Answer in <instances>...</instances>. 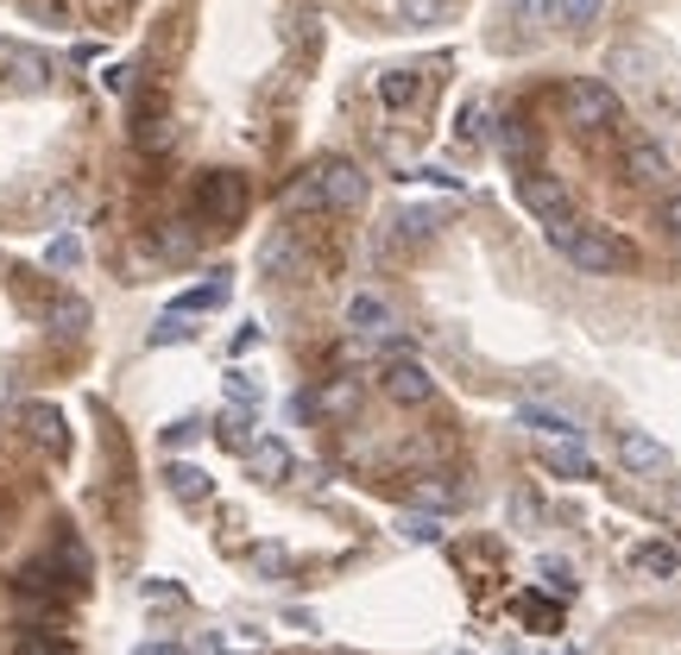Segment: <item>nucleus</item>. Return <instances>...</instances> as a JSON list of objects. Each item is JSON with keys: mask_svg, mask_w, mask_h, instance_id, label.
Masks as SVG:
<instances>
[{"mask_svg": "<svg viewBox=\"0 0 681 655\" xmlns=\"http://www.w3.org/2000/svg\"><path fill=\"white\" fill-rule=\"evenodd\" d=\"M562 252L587 271V278H612V271L631 265V246H624L619 233H605V228H574L562 240Z\"/></svg>", "mask_w": 681, "mask_h": 655, "instance_id": "obj_1", "label": "nucleus"}, {"mask_svg": "<svg viewBox=\"0 0 681 655\" xmlns=\"http://www.w3.org/2000/svg\"><path fill=\"white\" fill-rule=\"evenodd\" d=\"M524 209L549 228V240H562V233L574 228V202H568V190L555 183V177H530L524 183Z\"/></svg>", "mask_w": 681, "mask_h": 655, "instance_id": "obj_2", "label": "nucleus"}, {"mask_svg": "<svg viewBox=\"0 0 681 655\" xmlns=\"http://www.w3.org/2000/svg\"><path fill=\"white\" fill-rule=\"evenodd\" d=\"M0 70H7V89L13 95H39V89H51V58L44 51H26V44H7L0 51Z\"/></svg>", "mask_w": 681, "mask_h": 655, "instance_id": "obj_3", "label": "nucleus"}, {"mask_svg": "<svg viewBox=\"0 0 681 655\" xmlns=\"http://www.w3.org/2000/svg\"><path fill=\"white\" fill-rule=\"evenodd\" d=\"M568 114L581 120V127H612L619 120V95L600 77H581V82H568Z\"/></svg>", "mask_w": 681, "mask_h": 655, "instance_id": "obj_4", "label": "nucleus"}, {"mask_svg": "<svg viewBox=\"0 0 681 655\" xmlns=\"http://www.w3.org/2000/svg\"><path fill=\"white\" fill-rule=\"evenodd\" d=\"M385 397L391 404H404V410H423L429 397H435V379H429L417 360H398V366L385 372Z\"/></svg>", "mask_w": 681, "mask_h": 655, "instance_id": "obj_5", "label": "nucleus"}, {"mask_svg": "<svg viewBox=\"0 0 681 655\" xmlns=\"http://www.w3.org/2000/svg\"><path fill=\"white\" fill-rule=\"evenodd\" d=\"M316 190H322L329 209H360L367 202V177H360V164H329V171L316 177Z\"/></svg>", "mask_w": 681, "mask_h": 655, "instance_id": "obj_6", "label": "nucleus"}, {"mask_svg": "<svg viewBox=\"0 0 681 655\" xmlns=\"http://www.w3.org/2000/svg\"><path fill=\"white\" fill-rule=\"evenodd\" d=\"M619 461L650 480V473H669V447H662L657 435H643V429H624L619 435Z\"/></svg>", "mask_w": 681, "mask_h": 655, "instance_id": "obj_7", "label": "nucleus"}, {"mask_svg": "<svg viewBox=\"0 0 681 655\" xmlns=\"http://www.w3.org/2000/svg\"><path fill=\"white\" fill-rule=\"evenodd\" d=\"M202 209H209L214 221H234V214L247 209V183H240V177H228V171L202 177Z\"/></svg>", "mask_w": 681, "mask_h": 655, "instance_id": "obj_8", "label": "nucleus"}, {"mask_svg": "<svg viewBox=\"0 0 681 655\" xmlns=\"http://www.w3.org/2000/svg\"><path fill=\"white\" fill-rule=\"evenodd\" d=\"M543 461L555 466L562 480H593V454H587V447L574 442V435H562V442H549V454H543Z\"/></svg>", "mask_w": 681, "mask_h": 655, "instance_id": "obj_9", "label": "nucleus"}, {"mask_svg": "<svg viewBox=\"0 0 681 655\" xmlns=\"http://www.w3.org/2000/svg\"><path fill=\"white\" fill-rule=\"evenodd\" d=\"M518 423L537 429V435H549V442H562V435H581V429H574V416H562V410H543V404H524V410H518Z\"/></svg>", "mask_w": 681, "mask_h": 655, "instance_id": "obj_10", "label": "nucleus"}, {"mask_svg": "<svg viewBox=\"0 0 681 655\" xmlns=\"http://www.w3.org/2000/svg\"><path fill=\"white\" fill-rule=\"evenodd\" d=\"M348 328H360V334H379V328H391L385 296H353V303H348Z\"/></svg>", "mask_w": 681, "mask_h": 655, "instance_id": "obj_11", "label": "nucleus"}, {"mask_svg": "<svg viewBox=\"0 0 681 655\" xmlns=\"http://www.w3.org/2000/svg\"><path fill=\"white\" fill-rule=\"evenodd\" d=\"M253 473L259 480H284V473H291V447L284 442H253Z\"/></svg>", "mask_w": 681, "mask_h": 655, "instance_id": "obj_12", "label": "nucleus"}, {"mask_svg": "<svg viewBox=\"0 0 681 655\" xmlns=\"http://www.w3.org/2000/svg\"><path fill=\"white\" fill-rule=\"evenodd\" d=\"M600 13H605V0H555V26H568V32H587Z\"/></svg>", "mask_w": 681, "mask_h": 655, "instance_id": "obj_13", "label": "nucleus"}, {"mask_svg": "<svg viewBox=\"0 0 681 655\" xmlns=\"http://www.w3.org/2000/svg\"><path fill=\"white\" fill-rule=\"evenodd\" d=\"M379 101H385V108H410V101H417V70H391V77H379Z\"/></svg>", "mask_w": 681, "mask_h": 655, "instance_id": "obj_14", "label": "nucleus"}, {"mask_svg": "<svg viewBox=\"0 0 681 655\" xmlns=\"http://www.w3.org/2000/svg\"><path fill=\"white\" fill-rule=\"evenodd\" d=\"M631 177H638V183H662V177H669V158H662L657 145H631Z\"/></svg>", "mask_w": 681, "mask_h": 655, "instance_id": "obj_15", "label": "nucleus"}, {"mask_svg": "<svg viewBox=\"0 0 681 655\" xmlns=\"http://www.w3.org/2000/svg\"><path fill=\"white\" fill-rule=\"evenodd\" d=\"M448 13V0H398V20L404 26H435Z\"/></svg>", "mask_w": 681, "mask_h": 655, "instance_id": "obj_16", "label": "nucleus"}, {"mask_svg": "<svg viewBox=\"0 0 681 655\" xmlns=\"http://www.w3.org/2000/svg\"><path fill=\"white\" fill-rule=\"evenodd\" d=\"M605 63H612V70H619V77H650V58H643V51H631V44H619V51H612V58H605Z\"/></svg>", "mask_w": 681, "mask_h": 655, "instance_id": "obj_17", "label": "nucleus"}, {"mask_svg": "<svg viewBox=\"0 0 681 655\" xmlns=\"http://www.w3.org/2000/svg\"><path fill=\"white\" fill-rule=\"evenodd\" d=\"M638 567H643V574H675V548H657V542H643V548H638Z\"/></svg>", "mask_w": 681, "mask_h": 655, "instance_id": "obj_18", "label": "nucleus"}, {"mask_svg": "<svg viewBox=\"0 0 681 655\" xmlns=\"http://www.w3.org/2000/svg\"><path fill=\"white\" fill-rule=\"evenodd\" d=\"M171 492H177V498H202V492H209V473H196V466H177V473H171Z\"/></svg>", "mask_w": 681, "mask_h": 655, "instance_id": "obj_19", "label": "nucleus"}, {"mask_svg": "<svg viewBox=\"0 0 681 655\" xmlns=\"http://www.w3.org/2000/svg\"><path fill=\"white\" fill-rule=\"evenodd\" d=\"M398 530H404V542H442V523H435V517H417V511H410Z\"/></svg>", "mask_w": 681, "mask_h": 655, "instance_id": "obj_20", "label": "nucleus"}, {"mask_svg": "<svg viewBox=\"0 0 681 655\" xmlns=\"http://www.w3.org/2000/svg\"><path fill=\"white\" fill-rule=\"evenodd\" d=\"M518 20H524V26H549V20H555V0H518Z\"/></svg>", "mask_w": 681, "mask_h": 655, "instance_id": "obj_21", "label": "nucleus"}, {"mask_svg": "<svg viewBox=\"0 0 681 655\" xmlns=\"http://www.w3.org/2000/svg\"><path fill=\"white\" fill-rule=\"evenodd\" d=\"M77 259H82L77 240H51V265H77Z\"/></svg>", "mask_w": 681, "mask_h": 655, "instance_id": "obj_22", "label": "nucleus"}, {"mask_svg": "<svg viewBox=\"0 0 681 655\" xmlns=\"http://www.w3.org/2000/svg\"><path fill=\"white\" fill-rule=\"evenodd\" d=\"M543 580L555 586V593H574V580H568V567H562V561H543Z\"/></svg>", "mask_w": 681, "mask_h": 655, "instance_id": "obj_23", "label": "nucleus"}, {"mask_svg": "<svg viewBox=\"0 0 681 655\" xmlns=\"http://www.w3.org/2000/svg\"><path fill=\"white\" fill-rule=\"evenodd\" d=\"M417 498H423V504H435V511H448V504H454V485H423Z\"/></svg>", "mask_w": 681, "mask_h": 655, "instance_id": "obj_24", "label": "nucleus"}, {"mask_svg": "<svg viewBox=\"0 0 681 655\" xmlns=\"http://www.w3.org/2000/svg\"><path fill=\"white\" fill-rule=\"evenodd\" d=\"M662 228H669V233H675V240H681V190L669 195V202H662Z\"/></svg>", "mask_w": 681, "mask_h": 655, "instance_id": "obj_25", "label": "nucleus"}]
</instances>
